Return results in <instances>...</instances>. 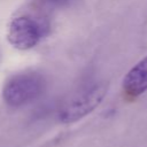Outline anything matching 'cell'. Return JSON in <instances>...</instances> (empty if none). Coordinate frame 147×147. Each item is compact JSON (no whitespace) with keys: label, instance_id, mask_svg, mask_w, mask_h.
<instances>
[{"label":"cell","instance_id":"6da1fadb","mask_svg":"<svg viewBox=\"0 0 147 147\" xmlns=\"http://www.w3.org/2000/svg\"><path fill=\"white\" fill-rule=\"evenodd\" d=\"M107 90V83L102 82L94 83L78 90L68 96L62 103L59 111L60 121L62 123L69 124L85 117L101 103Z\"/></svg>","mask_w":147,"mask_h":147},{"label":"cell","instance_id":"7a4b0ae2","mask_svg":"<svg viewBox=\"0 0 147 147\" xmlns=\"http://www.w3.org/2000/svg\"><path fill=\"white\" fill-rule=\"evenodd\" d=\"M45 90V79L37 72H23L13 76L5 85L2 98L11 107H20L38 99Z\"/></svg>","mask_w":147,"mask_h":147},{"label":"cell","instance_id":"3957f363","mask_svg":"<svg viewBox=\"0 0 147 147\" xmlns=\"http://www.w3.org/2000/svg\"><path fill=\"white\" fill-rule=\"evenodd\" d=\"M45 34V26L30 16H18L11 20L8 26L7 39L17 49L26 51L38 45Z\"/></svg>","mask_w":147,"mask_h":147},{"label":"cell","instance_id":"277c9868","mask_svg":"<svg viewBox=\"0 0 147 147\" xmlns=\"http://www.w3.org/2000/svg\"><path fill=\"white\" fill-rule=\"evenodd\" d=\"M123 90L130 98H137L147 90V56L126 74L123 79Z\"/></svg>","mask_w":147,"mask_h":147},{"label":"cell","instance_id":"5b68a950","mask_svg":"<svg viewBox=\"0 0 147 147\" xmlns=\"http://www.w3.org/2000/svg\"><path fill=\"white\" fill-rule=\"evenodd\" d=\"M38 1L48 7H65L70 5L74 0H38Z\"/></svg>","mask_w":147,"mask_h":147}]
</instances>
